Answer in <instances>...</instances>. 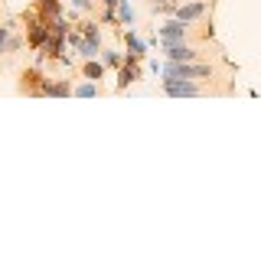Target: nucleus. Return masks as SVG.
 I'll return each instance as SVG.
<instances>
[{"label": "nucleus", "mask_w": 261, "mask_h": 261, "mask_svg": "<svg viewBox=\"0 0 261 261\" xmlns=\"http://www.w3.org/2000/svg\"><path fill=\"white\" fill-rule=\"evenodd\" d=\"M212 75H216V69H212L209 62H199V59H193V62H173V59H167V62H163V69H160V82H163V79L209 82Z\"/></svg>", "instance_id": "1"}, {"label": "nucleus", "mask_w": 261, "mask_h": 261, "mask_svg": "<svg viewBox=\"0 0 261 261\" xmlns=\"http://www.w3.org/2000/svg\"><path fill=\"white\" fill-rule=\"evenodd\" d=\"M193 36V23H183L176 20V16H170V20H163L157 27V36H153V43H190Z\"/></svg>", "instance_id": "2"}, {"label": "nucleus", "mask_w": 261, "mask_h": 261, "mask_svg": "<svg viewBox=\"0 0 261 261\" xmlns=\"http://www.w3.org/2000/svg\"><path fill=\"white\" fill-rule=\"evenodd\" d=\"M160 88H163V95H170V98H196V95H206V85H202V82H193V79H163Z\"/></svg>", "instance_id": "3"}, {"label": "nucleus", "mask_w": 261, "mask_h": 261, "mask_svg": "<svg viewBox=\"0 0 261 261\" xmlns=\"http://www.w3.org/2000/svg\"><path fill=\"white\" fill-rule=\"evenodd\" d=\"M49 33H53V27H49V16H27V46L30 49H43L46 46V39H49Z\"/></svg>", "instance_id": "4"}, {"label": "nucleus", "mask_w": 261, "mask_h": 261, "mask_svg": "<svg viewBox=\"0 0 261 261\" xmlns=\"http://www.w3.org/2000/svg\"><path fill=\"white\" fill-rule=\"evenodd\" d=\"M121 36H124V59L144 62V59H147V49H150V43L137 36V33H134V27H130V30H124Z\"/></svg>", "instance_id": "5"}, {"label": "nucleus", "mask_w": 261, "mask_h": 261, "mask_svg": "<svg viewBox=\"0 0 261 261\" xmlns=\"http://www.w3.org/2000/svg\"><path fill=\"white\" fill-rule=\"evenodd\" d=\"M75 92V85H72V79H43V85H39V98H72Z\"/></svg>", "instance_id": "6"}, {"label": "nucleus", "mask_w": 261, "mask_h": 261, "mask_svg": "<svg viewBox=\"0 0 261 261\" xmlns=\"http://www.w3.org/2000/svg\"><path fill=\"white\" fill-rule=\"evenodd\" d=\"M160 53L167 56V59H173V62H193V59H199V49L190 46V43H160Z\"/></svg>", "instance_id": "7"}, {"label": "nucleus", "mask_w": 261, "mask_h": 261, "mask_svg": "<svg viewBox=\"0 0 261 261\" xmlns=\"http://www.w3.org/2000/svg\"><path fill=\"white\" fill-rule=\"evenodd\" d=\"M209 10V4L206 0H186V4H176V20H183V23H196V20H202Z\"/></svg>", "instance_id": "8"}, {"label": "nucleus", "mask_w": 261, "mask_h": 261, "mask_svg": "<svg viewBox=\"0 0 261 261\" xmlns=\"http://www.w3.org/2000/svg\"><path fill=\"white\" fill-rule=\"evenodd\" d=\"M144 79V69H141V62H134V59H124V65L118 69V82H114V88L118 92H124L127 85H134V82H141Z\"/></svg>", "instance_id": "9"}, {"label": "nucleus", "mask_w": 261, "mask_h": 261, "mask_svg": "<svg viewBox=\"0 0 261 261\" xmlns=\"http://www.w3.org/2000/svg\"><path fill=\"white\" fill-rule=\"evenodd\" d=\"M43 72H39V65H33V69H27L23 72V82H20V88L27 95H39V85H43Z\"/></svg>", "instance_id": "10"}, {"label": "nucleus", "mask_w": 261, "mask_h": 261, "mask_svg": "<svg viewBox=\"0 0 261 261\" xmlns=\"http://www.w3.org/2000/svg\"><path fill=\"white\" fill-rule=\"evenodd\" d=\"M79 75L88 79V82H101V79H105V62H101V59H82Z\"/></svg>", "instance_id": "11"}, {"label": "nucleus", "mask_w": 261, "mask_h": 261, "mask_svg": "<svg viewBox=\"0 0 261 261\" xmlns=\"http://www.w3.org/2000/svg\"><path fill=\"white\" fill-rule=\"evenodd\" d=\"M79 30H82L85 39H92V43L101 46V23H98V20H79Z\"/></svg>", "instance_id": "12"}, {"label": "nucleus", "mask_w": 261, "mask_h": 261, "mask_svg": "<svg viewBox=\"0 0 261 261\" xmlns=\"http://www.w3.org/2000/svg\"><path fill=\"white\" fill-rule=\"evenodd\" d=\"M101 23H108V27H121V23H118V0H101Z\"/></svg>", "instance_id": "13"}, {"label": "nucleus", "mask_w": 261, "mask_h": 261, "mask_svg": "<svg viewBox=\"0 0 261 261\" xmlns=\"http://www.w3.org/2000/svg\"><path fill=\"white\" fill-rule=\"evenodd\" d=\"M134 20H137V13L130 7V0H118V23L121 27H134Z\"/></svg>", "instance_id": "14"}, {"label": "nucleus", "mask_w": 261, "mask_h": 261, "mask_svg": "<svg viewBox=\"0 0 261 261\" xmlns=\"http://www.w3.org/2000/svg\"><path fill=\"white\" fill-rule=\"evenodd\" d=\"M101 95V88H98V82H79L75 85V92H72V98H98Z\"/></svg>", "instance_id": "15"}, {"label": "nucleus", "mask_w": 261, "mask_h": 261, "mask_svg": "<svg viewBox=\"0 0 261 261\" xmlns=\"http://www.w3.org/2000/svg\"><path fill=\"white\" fill-rule=\"evenodd\" d=\"M101 62H105V69L118 72L121 65H124V53H118V49H105V53H101Z\"/></svg>", "instance_id": "16"}, {"label": "nucleus", "mask_w": 261, "mask_h": 261, "mask_svg": "<svg viewBox=\"0 0 261 261\" xmlns=\"http://www.w3.org/2000/svg\"><path fill=\"white\" fill-rule=\"evenodd\" d=\"M39 10L46 16H59L62 13V0H39Z\"/></svg>", "instance_id": "17"}, {"label": "nucleus", "mask_w": 261, "mask_h": 261, "mask_svg": "<svg viewBox=\"0 0 261 261\" xmlns=\"http://www.w3.org/2000/svg\"><path fill=\"white\" fill-rule=\"evenodd\" d=\"M69 7H72V10H82V13H92L95 10V4H92V0H69Z\"/></svg>", "instance_id": "18"}, {"label": "nucleus", "mask_w": 261, "mask_h": 261, "mask_svg": "<svg viewBox=\"0 0 261 261\" xmlns=\"http://www.w3.org/2000/svg\"><path fill=\"white\" fill-rule=\"evenodd\" d=\"M10 33H13V27H4V23H0V56H7V43H10Z\"/></svg>", "instance_id": "19"}, {"label": "nucleus", "mask_w": 261, "mask_h": 261, "mask_svg": "<svg viewBox=\"0 0 261 261\" xmlns=\"http://www.w3.org/2000/svg\"><path fill=\"white\" fill-rule=\"evenodd\" d=\"M20 46H23V39L16 36V33H10V43H7V53H16Z\"/></svg>", "instance_id": "20"}, {"label": "nucleus", "mask_w": 261, "mask_h": 261, "mask_svg": "<svg viewBox=\"0 0 261 261\" xmlns=\"http://www.w3.org/2000/svg\"><path fill=\"white\" fill-rule=\"evenodd\" d=\"M147 65H150V72H153V75H160V69H163V62H157V59H150V62H147Z\"/></svg>", "instance_id": "21"}, {"label": "nucleus", "mask_w": 261, "mask_h": 261, "mask_svg": "<svg viewBox=\"0 0 261 261\" xmlns=\"http://www.w3.org/2000/svg\"><path fill=\"white\" fill-rule=\"evenodd\" d=\"M150 4H153V7H160V4H163V0H150Z\"/></svg>", "instance_id": "22"}, {"label": "nucleus", "mask_w": 261, "mask_h": 261, "mask_svg": "<svg viewBox=\"0 0 261 261\" xmlns=\"http://www.w3.org/2000/svg\"><path fill=\"white\" fill-rule=\"evenodd\" d=\"M92 4H95V0H92Z\"/></svg>", "instance_id": "23"}]
</instances>
